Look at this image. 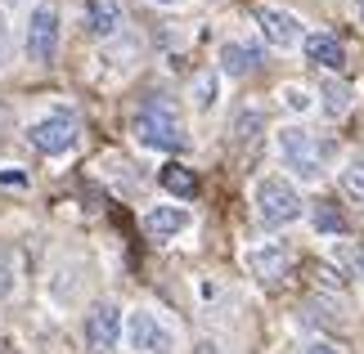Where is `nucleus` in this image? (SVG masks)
<instances>
[{
    "label": "nucleus",
    "instance_id": "obj_1",
    "mask_svg": "<svg viewBox=\"0 0 364 354\" xmlns=\"http://www.w3.org/2000/svg\"><path fill=\"white\" fill-rule=\"evenodd\" d=\"M135 139L144 148H158V153H180V148L189 144L185 121H180V108L166 94L144 99V108L135 112Z\"/></svg>",
    "mask_w": 364,
    "mask_h": 354
},
{
    "label": "nucleus",
    "instance_id": "obj_2",
    "mask_svg": "<svg viewBox=\"0 0 364 354\" xmlns=\"http://www.w3.org/2000/svg\"><path fill=\"white\" fill-rule=\"evenodd\" d=\"M301 216V197L292 193V184L284 179H261L257 184V220L265 224V229H279V224H292Z\"/></svg>",
    "mask_w": 364,
    "mask_h": 354
},
{
    "label": "nucleus",
    "instance_id": "obj_3",
    "mask_svg": "<svg viewBox=\"0 0 364 354\" xmlns=\"http://www.w3.org/2000/svg\"><path fill=\"white\" fill-rule=\"evenodd\" d=\"M279 153H284L288 171L301 175V179H319L324 175V166H319V144L315 135L297 131V126H288V131H279Z\"/></svg>",
    "mask_w": 364,
    "mask_h": 354
},
{
    "label": "nucleus",
    "instance_id": "obj_4",
    "mask_svg": "<svg viewBox=\"0 0 364 354\" xmlns=\"http://www.w3.org/2000/svg\"><path fill=\"white\" fill-rule=\"evenodd\" d=\"M131 345L139 354H176L180 350L176 332L166 328L158 314H149V309H135V314H131Z\"/></svg>",
    "mask_w": 364,
    "mask_h": 354
},
{
    "label": "nucleus",
    "instance_id": "obj_5",
    "mask_svg": "<svg viewBox=\"0 0 364 354\" xmlns=\"http://www.w3.org/2000/svg\"><path fill=\"white\" fill-rule=\"evenodd\" d=\"M117 341H122V309L113 301H100L86 314V345L95 354H113Z\"/></svg>",
    "mask_w": 364,
    "mask_h": 354
},
{
    "label": "nucleus",
    "instance_id": "obj_6",
    "mask_svg": "<svg viewBox=\"0 0 364 354\" xmlns=\"http://www.w3.org/2000/svg\"><path fill=\"white\" fill-rule=\"evenodd\" d=\"M32 144L41 153H50V157H59L77 144V117L73 112H50V117H41L32 126Z\"/></svg>",
    "mask_w": 364,
    "mask_h": 354
},
{
    "label": "nucleus",
    "instance_id": "obj_7",
    "mask_svg": "<svg viewBox=\"0 0 364 354\" xmlns=\"http://www.w3.org/2000/svg\"><path fill=\"white\" fill-rule=\"evenodd\" d=\"M27 54H32V63H54V54H59V13L50 5H41L32 13V27H27Z\"/></svg>",
    "mask_w": 364,
    "mask_h": 354
},
{
    "label": "nucleus",
    "instance_id": "obj_8",
    "mask_svg": "<svg viewBox=\"0 0 364 354\" xmlns=\"http://www.w3.org/2000/svg\"><path fill=\"white\" fill-rule=\"evenodd\" d=\"M257 23H261V36L270 40L274 50H292V45H301V23L292 18L288 9H274V5H265L257 13Z\"/></svg>",
    "mask_w": 364,
    "mask_h": 354
},
{
    "label": "nucleus",
    "instance_id": "obj_9",
    "mask_svg": "<svg viewBox=\"0 0 364 354\" xmlns=\"http://www.w3.org/2000/svg\"><path fill=\"white\" fill-rule=\"evenodd\" d=\"M247 265H252V274H257L261 282H279V278H288V251L279 247V243H265V247H257L247 256Z\"/></svg>",
    "mask_w": 364,
    "mask_h": 354
},
{
    "label": "nucleus",
    "instance_id": "obj_10",
    "mask_svg": "<svg viewBox=\"0 0 364 354\" xmlns=\"http://www.w3.org/2000/svg\"><path fill=\"white\" fill-rule=\"evenodd\" d=\"M144 229H149V238L166 243V238H176V233L189 229V216H185L180 206H153L149 216H144Z\"/></svg>",
    "mask_w": 364,
    "mask_h": 354
},
{
    "label": "nucleus",
    "instance_id": "obj_11",
    "mask_svg": "<svg viewBox=\"0 0 364 354\" xmlns=\"http://www.w3.org/2000/svg\"><path fill=\"white\" fill-rule=\"evenodd\" d=\"M301 45H306V59L319 63V67H338V72L346 67V50H342V40H338V36L315 32V36H306Z\"/></svg>",
    "mask_w": 364,
    "mask_h": 354
},
{
    "label": "nucleus",
    "instance_id": "obj_12",
    "mask_svg": "<svg viewBox=\"0 0 364 354\" xmlns=\"http://www.w3.org/2000/svg\"><path fill=\"white\" fill-rule=\"evenodd\" d=\"M257 63H261V50H257V45L230 40V45L220 50V67H225L230 77H247V72H257Z\"/></svg>",
    "mask_w": 364,
    "mask_h": 354
},
{
    "label": "nucleus",
    "instance_id": "obj_13",
    "mask_svg": "<svg viewBox=\"0 0 364 354\" xmlns=\"http://www.w3.org/2000/svg\"><path fill=\"white\" fill-rule=\"evenodd\" d=\"M86 27L95 36H113L122 27V9L113 5V0H90L86 5Z\"/></svg>",
    "mask_w": 364,
    "mask_h": 354
},
{
    "label": "nucleus",
    "instance_id": "obj_14",
    "mask_svg": "<svg viewBox=\"0 0 364 354\" xmlns=\"http://www.w3.org/2000/svg\"><path fill=\"white\" fill-rule=\"evenodd\" d=\"M158 179H162V189L176 193V197H193V193H198V175H193L189 166H180V162H166L158 171Z\"/></svg>",
    "mask_w": 364,
    "mask_h": 354
},
{
    "label": "nucleus",
    "instance_id": "obj_15",
    "mask_svg": "<svg viewBox=\"0 0 364 354\" xmlns=\"http://www.w3.org/2000/svg\"><path fill=\"white\" fill-rule=\"evenodd\" d=\"M346 108H351V86H346V81H328L324 86V112L328 117H342Z\"/></svg>",
    "mask_w": 364,
    "mask_h": 354
},
{
    "label": "nucleus",
    "instance_id": "obj_16",
    "mask_svg": "<svg viewBox=\"0 0 364 354\" xmlns=\"http://www.w3.org/2000/svg\"><path fill=\"white\" fill-rule=\"evenodd\" d=\"M342 189L351 193L355 202H364V157H360V162H351V166L342 171Z\"/></svg>",
    "mask_w": 364,
    "mask_h": 354
},
{
    "label": "nucleus",
    "instance_id": "obj_17",
    "mask_svg": "<svg viewBox=\"0 0 364 354\" xmlns=\"http://www.w3.org/2000/svg\"><path fill=\"white\" fill-rule=\"evenodd\" d=\"M261 117H257V112H243V117H239V126H234V135H239V144H252V139H257L261 135Z\"/></svg>",
    "mask_w": 364,
    "mask_h": 354
},
{
    "label": "nucleus",
    "instance_id": "obj_18",
    "mask_svg": "<svg viewBox=\"0 0 364 354\" xmlns=\"http://www.w3.org/2000/svg\"><path fill=\"white\" fill-rule=\"evenodd\" d=\"M315 224H319L324 233H342V216H338V211H333L328 202H319V206H315Z\"/></svg>",
    "mask_w": 364,
    "mask_h": 354
},
{
    "label": "nucleus",
    "instance_id": "obj_19",
    "mask_svg": "<svg viewBox=\"0 0 364 354\" xmlns=\"http://www.w3.org/2000/svg\"><path fill=\"white\" fill-rule=\"evenodd\" d=\"M216 104V77H198V108Z\"/></svg>",
    "mask_w": 364,
    "mask_h": 354
},
{
    "label": "nucleus",
    "instance_id": "obj_20",
    "mask_svg": "<svg viewBox=\"0 0 364 354\" xmlns=\"http://www.w3.org/2000/svg\"><path fill=\"white\" fill-rule=\"evenodd\" d=\"M284 104L297 108V112H306V108H311V94H306L301 86H288V90H284Z\"/></svg>",
    "mask_w": 364,
    "mask_h": 354
},
{
    "label": "nucleus",
    "instance_id": "obj_21",
    "mask_svg": "<svg viewBox=\"0 0 364 354\" xmlns=\"http://www.w3.org/2000/svg\"><path fill=\"white\" fill-rule=\"evenodd\" d=\"M0 184H5V189H27V175L23 171H0Z\"/></svg>",
    "mask_w": 364,
    "mask_h": 354
},
{
    "label": "nucleus",
    "instance_id": "obj_22",
    "mask_svg": "<svg viewBox=\"0 0 364 354\" xmlns=\"http://www.w3.org/2000/svg\"><path fill=\"white\" fill-rule=\"evenodd\" d=\"M14 287V282H9V269H5V260H0V296H5Z\"/></svg>",
    "mask_w": 364,
    "mask_h": 354
},
{
    "label": "nucleus",
    "instance_id": "obj_23",
    "mask_svg": "<svg viewBox=\"0 0 364 354\" xmlns=\"http://www.w3.org/2000/svg\"><path fill=\"white\" fill-rule=\"evenodd\" d=\"M5 59H9V50H5V18H0V67H5Z\"/></svg>",
    "mask_w": 364,
    "mask_h": 354
},
{
    "label": "nucleus",
    "instance_id": "obj_24",
    "mask_svg": "<svg viewBox=\"0 0 364 354\" xmlns=\"http://www.w3.org/2000/svg\"><path fill=\"white\" fill-rule=\"evenodd\" d=\"M306 354H338V350H333V345H311Z\"/></svg>",
    "mask_w": 364,
    "mask_h": 354
},
{
    "label": "nucleus",
    "instance_id": "obj_25",
    "mask_svg": "<svg viewBox=\"0 0 364 354\" xmlns=\"http://www.w3.org/2000/svg\"><path fill=\"white\" fill-rule=\"evenodd\" d=\"M360 274H364V247H360Z\"/></svg>",
    "mask_w": 364,
    "mask_h": 354
},
{
    "label": "nucleus",
    "instance_id": "obj_26",
    "mask_svg": "<svg viewBox=\"0 0 364 354\" xmlns=\"http://www.w3.org/2000/svg\"><path fill=\"white\" fill-rule=\"evenodd\" d=\"M158 5H176V0H158Z\"/></svg>",
    "mask_w": 364,
    "mask_h": 354
},
{
    "label": "nucleus",
    "instance_id": "obj_27",
    "mask_svg": "<svg viewBox=\"0 0 364 354\" xmlns=\"http://www.w3.org/2000/svg\"><path fill=\"white\" fill-rule=\"evenodd\" d=\"M360 18H364V0H360Z\"/></svg>",
    "mask_w": 364,
    "mask_h": 354
}]
</instances>
